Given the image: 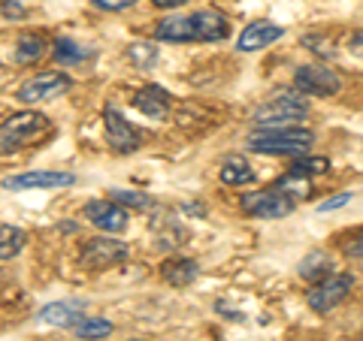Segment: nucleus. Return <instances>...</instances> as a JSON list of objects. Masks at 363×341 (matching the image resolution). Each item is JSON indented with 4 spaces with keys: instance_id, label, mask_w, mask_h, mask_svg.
<instances>
[{
    "instance_id": "19",
    "label": "nucleus",
    "mask_w": 363,
    "mask_h": 341,
    "mask_svg": "<svg viewBox=\"0 0 363 341\" xmlns=\"http://www.w3.org/2000/svg\"><path fill=\"white\" fill-rule=\"evenodd\" d=\"M330 272H333V260L324 251H312V254H306L300 260V278L303 281L318 284V281H324L327 275H330Z\"/></svg>"
},
{
    "instance_id": "22",
    "label": "nucleus",
    "mask_w": 363,
    "mask_h": 341,
    "mask_svg": "<svg viewBox=\"0 0 363 341\" xmlns=\"http://www.w3.org/2000/svg\"><path fill=\"white\" fill-rule=\"evenodd\" d=\"M55 61L58 64H64V67H73V64H82L85 58H91V52L88 49H82L79 42H73L70 37H58L55 40Z\"/></svg>"
},
{
    "instance_id": "20",
    "label": "nucleus",
    "mask_w": 363,
    "mask_h": 341,
    "mask_svg": "<svg viewBox=\"0 0 363 341\" xmlns=\"http://www.w3.org/2000/svg\"><path fill=\"white\" fill-rule=\"evenodd\" d=\"M16 61L18 64H37L43 54H45V40L40 33H21L16 40Z\"/></svg>"
},
{
    "instance_id": "6",
    "label": "nucleus",
    "mask_w": 363,
    "mask_h": 341,
    "mask_svg": "<svg viewBox=\"0 0 363 341\" xmlns=\"http://www.w3.org/2000/svg\"><path fill=\"white\" fill-rule=\"evenodd\" d=\"M70 88H73L70 76L52 70V73H40V76L28 79V82L16 91V100H21V103H43V100H55V97L67 94Z\"/></svg>"
},
{
    "instance_id": "34",
    "label": "nucleus",
    "mask_w": 363,
    "mask_h": 341,
    "mask_svg": "<svg viewBox=\"0 0 363 341\" xmlns=\"http://www.w3.org/2000/svg\"><path fill=\"white\" fill-rule=\"evenodd\" d=\"M348 49L354 52V54H363V30H354L348 37Z\"/></svg>"
},
{
    "instance_id": "25",
    "label": "nucleus",
    "mask_w": 363,
    "mask_h": 341,
    "mask_svg": "<svg viewBox=\"0 0 363 341\" xmlns=\"http://www.w3.org/2000/svg\"><path fill=\"white\" fill-rule=\"evenodd\" d=\"M25 242H28L25 230H18V226H0V260L16 257L25 248Z\"/></svg>"
},
{
    "instance_id": "14",
    "label": "nucleus",
    "mask_w": 363,
    "mask_h": 341,
    "mask_svg": "<svg viewBox=\"0 0 363 341\" xmlns=\"http://www.w3.org/2000/svg\"><path fill=\"white\" fill-rule=\"evenodd\" d=\"M155 40H161V42H197L194 16H169L164 21H157Z\"/></svg>"
},
{
    "instance_id": "33",
    "label": "nucleus",
    "mask_w": 363,
    "mask_h": 341,
    "mask_svg": "<svg viewBox=\"0 0 363 341\" xmlns=\"http://www.w3.org/2000/svg\"><path fill=\"white\" fill-rule=\"evenodd\" d=\"M345 254H348V257H363V230H360V233H354V236L348 238Z\"/></svg>"
},
{
    "instance_id": "26",
    "label": "nucleus",
    "mask_w": 363,
    "mask_h": 341,
    "mask_svg": "<svg viewBox=\"0 0 363 341\" xmlns=\"http://www.w3.org/2000/svg\"><path fill=\"white\" fill-rule=\"evenodd\" d=\"M128 58L133 61V67H140V70H152L161 58V52H157L155 42H133L128 49Z\"/></svg>"
},
{
    "instance_id": "11",
    "label": "nucleus",
    "mask_w": 363,
    "mask_h": 341,
    "mask_svg": "<svg viewBox=\"0 0 363 341\" xmlns=\"http://www.w3.org/2000/svg\"><path fill=\"white\" fill-rule=\"evenodd\" d=\"M104 127H106V142H109L112 151L130 154V151L140 149V142H143L140 130H136L116 106H106V112H104Z\"/></svg>"
},
{
    "instance_id": "23",
    "label": "nucleus",
    "mask_w": 363,
    "mask_h": 341,
    "mask_svg": "<svg viewBox=\"0 0 363 341\" xmlns=\"http://www.w3.org/2000/svg\"><path fill=\"white\" fill-rule=\"evenodd\" d=\"M70 333L76 335V338H106L109 333H112V323L109 320H104V317H91V314H85L82 320H79Z\"/></svg>"
},
{
    "instance_id": "30",
    "label": "nucleus",
    "mask_w": 363,
    "mask_h": 341,
    "mask_svg": "<svg viewBox=\"0 0 363 341\" xmlns=\"http://www.w3.org/2000/svg\"><path fill=\"white\" fill-rule=\"evenodd\" d=\"M97 9H106V13H124V9H130L136 0H91Z\"/></svg>"
},
{
    "instance_id": "35",
    "label": "nucleus",
    "mask_w": 363,
    "mask_h": 341,
    "mask_svg": "<svg viewBox=\"0 0 363 341\" xmlns=\"http://www.w3.org/2000/svg\"><path fill=\"white\" fill-rule=\"evenodd\" d=\"M152 4H155L157 9H176V6H182V4H188V0H152Z\"/></svg>"
},
{
    "instance_id": "5",
    "label": "nucleus",
    "mask_w": 363,
    "mask_h": 341,
    "mask_svg": "<svg viewBox=\"0 0 363 341\" xmlns=\"http://www.w3.org/2000/svg\"><path fill=\"white\" fill-rule=\"evenodd\" d=\"M294 88L306 97H333L342 88V79L324 64H303L294 73Z\"/></svg>"
},
{
    "instance_id": "4",
    "label": "nucleus",
    "mask_w": 363,
    "mask_h": 341,
    "mask_svg": "<svg viewBox=\"0 0 363 341\" xmlns=\"http://www.w3.org/2000/svg\"><path fill=\"white\" fill-rule=\"evenodd\" d=\"M240 209L248 214V218H260V221H279L288 218V214L297 209V202L291 197H285L281 190H255V193H242Z\"/></svg>"
},
{
    "instance_id": "28",
    "label": "nucleus",
    "mask_w": 363,
    "mask_h": 341,
    "mask_svg": "<svg viewBox=\"0 0 363 341\" xmlns=\"http://www.w3.org/2000/svg\"><path fill=\"white\" fill-rule=\"evenodd\" d=\"M157 230V226H155ZM182 238H185V230H179V226H173V230H157V248L161 251H167V248H176V245H182Z\"/></svg>"
},
{
    "instance_id": "15",
    "label": "nucleus",
    "mask_w": 363,
    "mask_h": 341,
    "mask_svg": "<svg viewBox=\"0 0 363 341\" xmlns=\"http://www.w3.org/2000/svg\"><path fill=\"white\" fill-rule=\"evenodd\" d=\"M194 16V28H197V42H218L227 37V30H230V25H227V18L218 13V9H197Z\"/></svg>"
},
{
    "instance_id": "29",
    "label": "nucleus",
    "mask_w": 363,
    "mask_h": 341,
    "mask_svg": "<svg viewBox=\"0 0 363 341\" xmlns=\"http://www.w3.org/2000/svg\"><path fill=\"white\" fill-rule=\"evenodd\" d=\"M303 45H312V52L321 54V58H333V42L324 40V37H306Z\"/></svg>"
},
{
    "instance_id": "21",
    "label": "nucleus",
    "mask_w": 363,
    "mask_h": 341,
    "mask_svg": "<svg viewBox=\"0 0 363 341\" xmlns=\"http://www.w3.org/2000/svg\"><path fill=\"white\" fill-rule=\"evenodd\" d=\"M276 190H281L291 200H306L312 193V181H309V175H300V173H294V169H288V173L276 181Z\"/></svg>"
},
{
    "instance_id": "8",
    "label": "nucleus",
    "mask_w": 363,
    "mask_h": 341,
    "mask_svg": "<svg viewBox=\"0 0 363 341\" xmlns=\"http://www.w3.org/2000/svg\"><path fill=\"white\" fill-rule=\"evenodd\" d=\"M82 214H85L88 224L97 226V230L116 236V233H121V230H128L130 209H124L121 202H116V200H91V202H85Z\"/></svg>"
},
{
    "instance_id": "3",
    "label": "nucleus",
    "mask_w": 363,
    "mask_h": 341,
    "mask_svg": "<svg viewBox=\"0 0 363 341\" xmlns=\"http://www.w3.org/2000/svg\"><path fill=\"white\" fill-rule=\"evenodd\" d=\"M309 112V103H306V94H276L255 112V127L257 130H276V127H297V121L306 118Z\"/></svg>"
},
{
    "instance_id": "1",
    "label": "nucleus",
    "mask_w": 363,
    "mask_h": 341,
    "mask_svg": "<svg viewBox=\"0 0 363 341\" xmlns=\"http://www.w3.org/2000/svg\"><path fill=\"white\" fill-rule=\"evenodd\" d=\"M312 142H315L312 130L276 127V130H257L252 139H248V149L257 151V154H272V157H291V154L303 157L306 151H309Z\"/></svg>"
},
{
    "instance_id": "13",
    "label": "nucleus",
    "mask_w": 363,
    "mask_h": 341,
    "mask_svg": "<svg viewBox=\"0 0 363 341\" xmlns=\"http://www.w3.org/2000/svg\"><path fill=\"white\" fill-rule=\"evenodd\" d=\"M133 109L143 112L145 118H155V121H164L169 115V94L157 85H145L133 94Z\"/></svg>"
},
{
    "instance_id": "16",
    "label": "nucleus",
    "mask_w": 363,
    "mask_h": 341,
    "mask_svg": "<svg viewBox=\"0 0 363 341\" xmlns=\"http://www.w3.org/2000/svg\"><path fill=\"white\" fill-rule=\"evenodd\" d=\"M85 317V308L79 302H49L40 308V320L49 326H61V329H73L79 320Z\"/></svg>"
},
{
    "instance_id": "17",
    "label": "nucleus",
    "mask_w": 363,
    "mask_h": 341,
    "mask_svg": "<svg viewBox=\"0 0 363 341\" xmlns=\"http://www.w3.org/2000/svg\"><path fill=\"white\" fill-rule=\"evenodd\" d=\"M161 275L169 287H188V284L197 281L200 266H197V260H191V257H169V260H164Z\"/></svg>"
},
{
    "instance_id": "10",
    "label": "nucleus",
    "mask_w": 363,
    "mask_h": 341,
    "mask_svg": "<svg viewBox=\"0 0 363 341\" xmlns=\"http://www.w3.org/2000/svg\"><path fill=\"white\" fill-rule=\"evenodd\" d=\"M76 185L73 173H58V169H33V173L6 175L0 181L4 190H52V187H70Z\"/></svg>"
},
{
    "instance_id": "7",
    "label": "nucleus",
    "mask_w": 363,
    "mask_h": 341,
    "mask_svg": "<svg viewBox=\"0 0 363 341\" xmlns=\"http://www.w3.org/2000/svg\"><path fill=\"white\" fill-rule=\"evenodd\" d=\"M351 287H354V278L351 275H327L324 281H318L315 287L306 293V302H309L312 311L327 314V311H333L339 302H345Z\"/></svg>"
},
{
    "instance_id": "24",
    "label": "nucleus",
    "mask_w": 363,
    "mask_h": 341,
    "mask_svg": "<svg viewBox=\"0 0 363 341\" xmlns=\"http://www.w3.org/2000/svg\"><path fill=\"white\" fill-rule=\"evenodd\" d=\"M109 200H116V202H121L124 209H136V212H145V209L155 206V200L149 197V193H143V190H124V187H112L109 190Z\"/></svg>"
},
{
    "instance_id": "27",
    "label": "nucleus",
    "mask_w": 363,
    "mask_h": 341,
    "mask_svg": "<svg viewBox=\"0 0 363 341\" xmlns=\"http://www.w3.org/2000/svg\"><path fill=\"white\" fill-rule=\"evenodd\" d=\"M294 173H300V175H324V173H330V161L327 157H300V161H294Z\"/></svg>"
},
{
    "instance_id": "31",
    "label": "nucleus",
    "mask_w": 363,
    "mask_h": 341,
    "mask_svg": "<svg viewBox=\"0 0 363 341\" xmlns=\"http://www.w3.org/2000/svg\"><path fill=\"white\" fill-rule=\"evenodd\" d=\"M351 202V193H336V197H330V200H324L321 206H318V212H333V209H342V206H348Z\"/></svg>"
},
{
    "instance_id": "2",
    "label": "nucleus",
    "mask_w": 363,
    "mask_h": 341,
    "mask_svg": "<svg viewBox=\"0 0 363 341\" xmlns=\"http://www.w3.org/2000/svg\"><path fill=\"white\" fill-rule=\"evenodd\" d=\"M43 133H49V118L40 115V112H16L0 124V157L21 151L25 145L37 142Z\"/></svg>"
},
{
    "instance_id": "32",
    "label": "nucleus",
    "mask_w": 363,
    "mask_h": 341,
    "mask_svg": "<svg viewBox=\"0 0 363 341\" xmlns=\"http://www.w3.org/2000/svg\"><path fill=\"white\" fill-rule=\"evenodd\" d=\"M0 9H4L6 18H25L28 16V9L21 4H16V0H0Z\"/></svg>"
},
{
    "instance_id": "18",
    "label": "nucleus",
    "mask_w": 363,
    "mask_h": 341,
    "mask_svg": "<svg viewBox=\"0 0 363 341\" xmlns=\"http://www.w3.org/2000/svg\"><path fill=\"white\" fill-rule=\"evenodd\" d=\"M221 181H224V185H230V187L252 185V181H255V169H252V163H248L242 154H230L221 163Z\"/></svg>"
},
{
    "instance_id": "12",
    "label": "nucleus",
    "mask_w": 363,
    "mask_h": 341,
    "mask_svg": "<svg viewBox=\"0 0 363 341\" xmlns=\"http://www.w3.org/2000/svg\"><path fill=\"white\" fill-rule=\"evenodd\" d=\"M281 33L285 28L281 25H272V21L260 18V21H252V25H245V30L240 33V40H236V49L240 52H257V49H267L276 40H281Z\"/></svg>"
},
{
    "instance_id": "36",
    "label": "nucleus",
    "mask_w": 363,
    "mask_h": 341,
    "mask_svg": "<svg viewBox=\"0 0 363 341\" xmlns=\"http://www.w3.org/2000/svg\"><path fill=\"white\" fill-rule=\"evenodd\" d=\"M133 341H145V338H133Z\"/></svg>"
},
{
    "instance_id": "9",
    "label": "nucleus",
    "mask_w": 363,
    "mask_h": 341,
    "mask_svg": "<svg viewBox=\"0 0 363 341\" xmlns=\"http://www.w3.org/2000/svg\"><path fill=\"white\" fill-rule=\"evenodd\" d=\"M128 245L112 238L109 233L106 236H97V238H88L82 245V263L88 269H106V266H118L128 260Z\"/></svg>"
}]
</instances>
